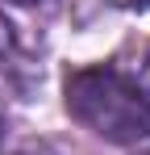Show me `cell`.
<instances>
[{"label": "cell", "instance_id": "obj_6", "mask_svg": "<svg viewBox=\"0 0 150 155\" xmlns=\"http://www.w3.org/2000/svg\"><path fill=\"white\" fill-rule=\"evenodd\" d=\"M146 63H150V59H146Z\"/></svg>", "mask_w": 150, "mask_h": 155}, {"label": "cell", "instance_id": "obj_4", "mask_svg": "<svg viewBox=\"0 0 150 155\" xmlns=\"http://www.w3.org/2000/svg\"><path fill=\"white\" fill-rule=\"evenodd\" d=\"M8 4H21V8H33V4H46V0H8Z\"/></svg>", "mask_w": 150, "mask_h": 155}, {"label": "cell", "instance_id": "obj_3", "mask_svg": "<svg viewBox=\"0 0 150 155\" xmlns=\"http://www.w3.org/2000/svg\"><path fill=\"white\" fill-rule=\"evenodd\" d=\"M113 4H121V8H150V0H113Z\"/></svg>", "mask_w": 150, "mask_h": 155}, {"label": "cell", "instance_id": "obj_1", "mask_svg": "<svg viewBox=\"0 0 150 155\" xmlns=\"http://www.w3.org/2000/svg\"><path fill=\"white\" fill-rule=\"evenodd\" d=\"M67 113L113 147L150 138V97L117 67H79L67 76Z\"/></svg>", "mask_w": 150, "mask_h": 155}, {"label": "cell", "instance_id": "obj_5", "mask_svg": "<svg viewBox=\"0 0 150 155\" xmlns=\"http://www.w3.org/2000/svg\"><path fill=\"white\" fill-rule=\"evenodd\" d=\"M17 155H25V151H17Z\"/></svg>", "mask_w": 150, "mask_h": 155}, {"label": "cell", "instance_id": "obj_2", "mask_svg": "<svg viewBox=\"0 0 150 155\" xmlns=\"http://www.w3.org/2000/svg\"><path fill=\"white\" fill-rule=\"evenodd\" d=\"M0 88H25V51L21 38H17V25L0 13Z\"/></svg>", "mask_w": 150, "mask_h": 155}]
</instances>
